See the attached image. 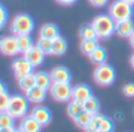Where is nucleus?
Returning <instances> with one entry per match:
<instances>
[{
  "instance_id": "obj_1",
  "label": "nucleus",
  "mask_w": 134,
  "mask_h": 132,
  "mask_svg": "<svg viewBox=\"0 0 134 132\" xmlns=\"http://www.w3.org/2000/svg\"><path fill=\"white\" fill-rule=\"evenodd\" d=\"M93 28L97 32L98 38L108 39L115 33V20L109 14H99L93 19Z\"/></svg>"
},
{
  "instance_id": "obj_2",
  "label": "nucleus",
  "mask_w": 134,
  "mask_h": 132,
  "mask_svg": "<svg viewBox=\"0 0 134 132\" xmlns=\"http://www.w3.org/2000/svg\"><path fill=\"white\" fill-rule=\"evenodd\" d=\"M34 30V20L26 13H20L13 19L11 24V31L15 37L31 34Z\"/></svg>"
},
{
  "instance_id": "obj_3",
  "label": "nucleus",
  "mask_w": 134,
  "mask_h": 132,
  "mask_svg": "<svg viewBox=\"0 0 134 132\" xmlns=\"http://www.w3.org/2000/svg\"><path fill=\"white\" fill-rule=\"evenodd\" d=\"M28 99L24 94H13L11 96L8 106L6 111L11 114L13 118L19 119L26 117L28 112Z\"/></svg>"
},
{
  "instance_id": "obj_4",
  "label": "nucleus",
  "mask_w": 134,
  "mask_h": 132,
  "mask_svg": "<svg viewBox=\"0 0 134 132\" xmlns=\"http://www.w3.org/2000/svg\"><path fill=\"white\" fill-rule=\"evenodd\" d=\"M116 72L112 65L109 64H102L98 65L93 72V79L100 86H109L115 81Z\"/></svg>"
},
{
  "instance_id": "obj_5",
  "label": "nucleus",
  "mask_w": 134,
  "mask_h": 132,
  "mask_svg": "<svg viewBox=\"0 0 134 132\" xmlns=\"http://www.w3.org/2000/svg\"><path fill=\"white\" fill-rule=\"evenodd\" d=\"M109 15L116 21L128 20L133 15V6L124 0H115L109 6Z\"/></svg>"
},
{
  "instance_id": "obj_6",
  "label": "nucleus",
  "mask_w": 134,
  "mask_h": 132,
  "mask_svg": "<svg viewBox=\"0 0 134 132\" xmlns=\"http://www.w3.org/2000/svg\"><path fill=\"white\" fill-rule=\"evenodd\" d=\"M72 90L71 84H53L49 88V93L55 102L67 103L72 100Z\"/></svg>"
},
{
  "instance_id": "obj_7",
  "label": "nucleus",
  "mask_w": 134,
  "mask_h": 132,
  "mask_svg": "<svg viewBox=\"0 0 134 132\" xmlns=\"http://www.w3.org/2000/svg\"><path fill=\"white\" fill-rule=\"evenodd\" d=\"M0 52L7 57H15L20 53L15 35H6L0 39Z\"/></svg>"
},
{
  "instance_id": "obj_8",
  "label": "nucleus",
  "mask_w": 134,
  "mask_h": 132,
  "mask_svg": "<svg viewBox=\"0 0 134 132\" xmlns=\"http://www.w3.org/2000/svg\"><path fill=\"white\" fill-rule=\"evenodd\" d=\"M12 70H13L14 77L16 79H20L25 76L34 73V67L31 65L25 58H16L15 60H13L12 63Z\"/></svg>"
},
{
  "instance_id": "obj_9",
  "label": "nucleus",
  "mask_w": 134,
  "mask_h": 132,
  "mask_svg": "<svg viewBox=\"0 0 134 132\" xmlns=\"http://www.w3.org/2000/svg\"><path fill=\"white\" fill-rule=\"evenodd\" d=\"M53 84H69L72 79V74L67 67L57 66L49 72Z\"/></svg>"
},
{
  "instance_id": "obj_10",
  "label": "nucleus",
  "mask_w": 134,
  "mask_h": 132,
  "mask_svg": "<svg viewBox=\"0 0 134 132\" xmlns=\"http://www.w3.org/2000/svg\"><path fill=\"white\" fill-rule=\"evenodd\" d=\"M30 116L33 117L41 126L48 125L52 120V112L49 111V109H47V107H45V106H41V105L35 106L34 109L31 111Z\"/></svg>"
},
{
  "instance_id": "obj_11",
  "label": "nucleus",
  "mask_w": 134,
  "mask_h": 132,
  "mask_svg": "<svg viewBox=\"0 0 134 132\" xmlns=\"http://www.w3.org/2000/svg\"><path fill=\"white\" fill-rule=\"evenodd\" d=\"M45 56H46V54H45L37 45H34V46L28 50L26 53H24V58L33 67H38V66L42 65V63L45 61Z\"/></svg>"
},
{
  "instance_id": "obj_12",
  "label": "nucleus",
  "mask_w": 134,
  "mask_h": 132,
  "mask_svg": "<svg viewBox=\"0 0 134 132\" xmlns=\"http://www.w3.org/2000/svg\"><path fill=\"white\" fill-rule=\"evenodd\" d=\"M92 96V88L86 84H79V85L74 86L73 90H72V100H75V102L81 103V104Z\"/></svg>"
},
{
  "instance_id": "obj_13",
  "label": "nucleus",
  "mask_w": 134,
  "mask_h": 132,
  "mask_svg": "<svg viewBox=\"0 0 134 132\" xmlns=\"http://www.w3.org/2000/svg\"><path fill=\"white\" fill-rule=\"evenodd\" d=\"M134 32V23L132 19L115 23V33L121 38H130Z\"/></svg>"
},
{
  "instance_id": "obj_14",
  "label": "nucleus",
  "mask_w": 134,
  "mask_h": 132,
  "mask_svg": "<svg viewBox=\"0 0 134 132\" xmlns=\"http://www.w3.org/2000/svg\"><path fill=\"white\" fill-rule=\"evenodd\" d=\"M46 92H47L46 90H42V88L38 87V86H34V87H32L30 91H27V92L25 93V96L30 103H33V104H41V103L46 99V96H47Z\"/></svg>"
},
{
  "instance_id": "obj_15",
  "label": "nucleus",
  "mask_w": 134,
  "mask_h": 132,
  "mask_svg": "<svg viewBox=\"0 0 134 132\" xmlns=\"http://www.w3.org/2000/svg\"><path fill=\"white\" fill-rule=\"evenodd\" d=\"M19 128L21 129L23 132H40L42 126L40 125L33 117L26 116L21 119L20 126H19Z\"/></svg>"
},
{
  "instance_id": "obj_16",
  "label": "nucleus",
  "mask_w": 134,
  "mask_h": 132,
  "mask_svg": "<svg viewBox=\"0 0 134 132\" xmlns=\"http://www.w3.org/2000/svg\"><path fill=\"white\" fill-rule=\"evenodd\" d=\"M34 78H35V86L42 88V90H49L51 86L53 85V81L51 79L49 73L45 71H39L34 73Z\"/></svg>"
},
{
  "instance_id": "obj_17",
  "label": "nucleus",
  "mask_w": 134,
  "mask_h": 132,
  "mask_svg": "<svg viewBox=\"0 0 134 132\" xmlns=\"http://www.w3.org/2000/svg\"><path fill=\"white\" fill-rule=\"evenodd\" d=\"M60 35L59 28L57 27L54 24H45L39 32V38L42 39H48V40H54Z\"/></svg>"
},
{
  "instance_id": "obj_18",
  "label": "nucleus",
  "mask_w": 134,
  "mask_h": 132,
  "mask_svg": "<svg viewBox=\"0 0 134 132\" xmlns=\"http://www.w3.org/2000/svg\"><path fill=\"white\" fill-rule=\"evenodd\" d=\"M90 60L92 61L95 65H102V64H106L107 61V51L104 49V47L99 46L95 51H93L92 53L88 56Z\"/></svg>"
},
{
  "instance_id": "obj_19",
  "label": "nucleus",
  "mask_w": 134,
  "mask_h": 132,
  "mask_svg": "<svg viewBox=\"0 0 134 132\" xmlns=\"http://www.w3.org/2000/svg\"><path fill=\"white\" fill-rule=\"evenodd\" d=\"M82 109H83V111L94 116V114L99 113V111H100V103L94 96H92L91 98H88L87 100H85L82 103Z\"/></svg>"
},
{
  "instance_id": "obj_20",
  "label": "nucleus",
  "mask_w": 134,
  "mask_h": 132,
  "mask_svg": "<svg viewBox=\"0 0 134 132\" xmlns=\"http://www.w3.org/2000/svg\"><path fill=\"white\" fill-rule=\"evenodd\" d=\"M16 41H18V46H19V51L20 53H26L30 49H32L34 46L33 39L31 37V34L27 35H18L16 37Z\"/></svg>"
},
{
  "instance_id": "obj_21",
  "label": "nucleus",
  "mask_w": 134,
  "mask_h": 132,
  "mask_svg": "<svg viewBox=\"0 0 134 132\" xmlns=\"http://www.w3.org/2000/svg\"><path fill=\"white\" fill-rule=\"evenodd\" d=\"M67 51V41L65 40V38L60 37L53 40V46H52V54L54 56H63L65 54Z\"/></svg>"
},
{
  "instance_id": "obj_22",
  "label": "nucleus",
  "mask_w": 134,
  "mask_h": 132,
  "mask_svg": "<svg viewBox=\"0 0 134 132\" xmlns=\"http://www.w3.org/2000/svg\"><path fill=\"white\" fill-rule=\"evenodd\" d=\"M18 85H19V87H20V90L24 91L25 93L27 92V91H30L31 88L35 86L34 73L28 74V76H25V77H23V78L18 79Z\"/></svg>"
},
{
  "instance_id": "obj_23",
  "label": "nucleus",
  "mask_w": 134,
  "mask_h": 132,
  "mask_svg": "<svg viewBox=\"0 0 134 132\" xmlns=\"http://www.w3.org/2000/svg\"><path fill=\"white\" fill-rule=\"evenodd\" d=\"M82 111H83L82 104L75 102V100H71L69 104L67 105V114H68V117L72 119H75Z\"/></svg>"
},
{
  "instance_id": "obj_24",
  "label": "nucleus",
  "mask_w": 134,
  "mask_h": 132,
  "mask_svg": "<svg viewBox=\"0 0 134 132\" xmlns=\"http://www.w3.org/2000/svg\"><path fill=\"white\" fill-rule=\"evenodd\" d=\"M14 124H15V118H13L8 112H0V129H13Z\"/></svg>"
},
{
  "instance_id": "obj_25",
  "label": "nucleus",
  "mask_w": 134,
  "mask_h": 132,
  "mask_svg": "<svg viewBox=\"0 0 134 132\" xmlns=\"http://www.w3.org/2000/svg\"><path fill=\"white\" fill-rule=\"evenodd\" d=\"M80 38H81V40H97L98 35L92 25H86L83 27H81Z\"/></svg>"
},
{
  "instance_id": "obj_26",
  "label": "nucleus",
  "mask_w": 134,
  "mask_h": 132,
  "mask_svg": "<svg viewBox=\"0 0 134 132\" xmlns=\"http://www.w3.org/2000/svg\"><path fill=\"white\" fill-rule=\"evenodd\" d=\"M92 117L93 116L92 114H90L88 112L82 111L75 119H74V122H75V124H76L78 128L82 129V130H86V128H87L88 124H90L91 120H92Z\"/></svg>"
},
{
  "instance_id": "obj_27",
  "label": "nucleus",
  "mask_w": 134,
  "mask_h": 132,
  "mask_svg": "<svg viewBox=\"0 0 134 132\" xmlns=\"http://www.w3.org/2000/svg\"><path fill=\"white\" fill-rule=\"evenodd\" d=\"M98 47H99V44H98L97 40H82L81 45H80L81 52H82L83 54H86V56H90Z\"/></svg>"
},
{
  "instance_id": "obj_28",
  "label": "nucleus",
  "mask_w": 134,
  "mask_h": 132,
  "mask_svg": "<svg viewBox=\"0 0 134 132\" xmlns=\"http://www.w3.org/2000/svg\"><path fill=\"white\" fill-rule=\"evenodd\" d=\"M99 132H113L114 131V123L111 118L104 116L102 114L101 120H100L99 124V129H98Z\"/></svg>"
},
{
  "instance_id": "obj_29",
  "label": "nucleus",
  "mask_w": 134,
  "mask_h": 132,
  "mask_svg": "<svg viewBox=\"0 0 134 132\" xmlns=\"http://www.w3.org/2000/svg\"><path fill=\"white\" fill-rule=\"evenodd\" d=\"M37 46L44 52L45 54H52V46H53V40L48 39H42L39 38V40L37 41Z\"/></svg>"
},
{
  "instance_id": "obj_30",
  "label": "nucleus",
  "mask_w": 134,
  "mask_h": 132,
  "mask_svg": "<svg viewBox=\"0 0 134 132\" xmlns=\"http://www.w3.org/2000/svg\"><path fill=\"white\" fill-rule=\"evenodd\" d=\"M101 117H102L101 113L94 114V116L92 117V120H91V123L88 124V126L86 128V132H95V131H98V129H99L100 120H101Z\"/></svg>"
},
{
  "instance_id": "obj_31",
  "label": "nucleus",
  "mask_w": 134,
  "mask_h": 132,
  "mask_svg": "<svg viewBox=\"0 0 134 132\" xmlns=\"http://www.w3.org/2000/svg\"><path fill=\"white\" fill-rule=\"evenodd\" d=\"M9 99H11V94L8 93V91L0 92V112H4L7 110Z\"/></svg>"
},
{
  "instance_id": "obj_32",
  "label": "nucleus",
  "mask_w": 134,
  "mask_h": 132,
  "mask_svg": "<svg viewBox=\"0 0 134 132\" xmlns=\"http://www.w3.org/2000/svg\"><path fill=\"white\" fill-rule=\"evenodd\" d=\"M7 20H8V13H7V9L5 8L4 5L0 4V30L7 24Z\"/></svg>"
},
{
  "instance_id": "obj_33",
  "label": "nucleus",
  "mask_w": 134,
  "mask_h": 132,
  "mask_svg": "<svg viewBox=\"0 0 134 132\" xmlns=\"http://www.w3.org/2000/svg\"><path fill=\"white\" fill-rule=\"evenodd\" d=\"M122 93L128 98H134V83H128L122 87Z\"/></svg>"
},
{
  "instance_id": "obj_34",
  "label": "nucleus",
  "mask_w": 134,
  "mask_h": 132,
  "mask_svg": "<svg viewBox=\"0 0 134 132\" xmlns=\"http://www.w3.org/2000/svg\"><path fill=\"white\" fill-rule=\"evenodd\" d=\"M88 1H90V4H92L95 7H102L108 2V0H88Z\"/></svg>"
},
{
  "instance_id": "obj_35",
  "label": "nucleus",
  "mask_w": 134,
  "mask_h": 132,
  "mask_svg": "<svg viewBox=\"0 0 134 132\" xmlns=\"http://www.w3.org/2000/svg\"><path fill=\"white\" fill-rule=\"evenodd\" d=\"M60 5H64V6H69V5H73L76 0H57Z\"/></svg>"
},
{
  "instance_id": "obj_36",
  "label": "nucleus",
  "mask_w": 134,
  "mask_h": 132,
  "mask_svg": "<svg viewBox=\"0 0 134 132\" xmlns=\"http://www.w3.org/2000/svg\"><path fill=\"white\" fill-rule=\"evenodd\" d=\"M4 91H7V87H6L4 81L0 80V92H4Z\"/></svg>"
},
{
  "instance_id": "obj_37",
  "label": "nucleus",
  "mask_w": 134,
  "mask_h": 132,
  "mask_svg": "<svg viewBox=\"0 0 134 132\" xmlns=\"http://www.w3.org/2000/svg\"><path fill=\"white\" fill-rule=\"evenodd\" d=\"M128 39H130V44H131V46H132L133 49H134V32L132 33V34H131V37L128 38Z\"/></svg>"
},
{
  "instance_id": "obj_38",
  "label": "nucleus",
  "mask_w": 134,
  "mask_h": 132,
  "mask_svg": "<svg viewBox=\"0 0 134 132\" xmlns=\"http://www.w3.org/2000/svg\"><path fill=\"white\" fill-rule=\"evenodd\" d=\"M130 63H131V66H132V68L134 70V53L131 56V59H130Z\"/></svg>"
},
{
  "instance_id": "obj_39",
  "label": "nucleus",
  "mask_w": 134,
  "mask_h": 132,
  "mask_svg": "<svg viewBox=\"0 0 134 132\" xmlns=\"http://www.w3.org/2000/svg\"><path fill=\"white\" fill-rule=\"evenodd\" d=\"M13 129H0V132H12Z\"/></svg>"
},
{
  "instance_id": "obj_40",
  "label": "nucleus",
  "mask_w": 134,
  "mask_h": 132,
  "mask_svg": "<svg viewBox=\"0 0 134 132\" xmlns=\"http://www.w3.org/2000/svg\"><path fill=\"white\" fill-rule=\"evenodd\" d=\"M12 132H23V131H21V129H20V128H19V129L13 128V130H12Z\"/></svg>"
},
{
  "instance_id": "obj_41",
  "label": "nucleus",
  "mask_w": 134,
  "mask_h": 132,
  "mask_svg": "<svg viewBox=\"0 0 134 132\" xmlns=\"http://www.w3.org/2000/svg\"><path fill=\"white\" fill-rule=\"evenodd\" d=\"M124 1L128 2V4H131V5H132V6H134V0H124Z\"/></svg>"
},
{
  "instance_id": "obj_42",
  "label": "nucleus",
  "mask_w": 134,
  "mask_h": 132,
  "mask_svg": "<svg viewBox=\"0 0 134 132\" xmlns=\"http://www.w3.org/2000/svg\"><path fill=\"white\" fill-rule=\"evenodd\" d=\"M95 132H99V131H95Z\"/></svg>"
}]
</instances>
